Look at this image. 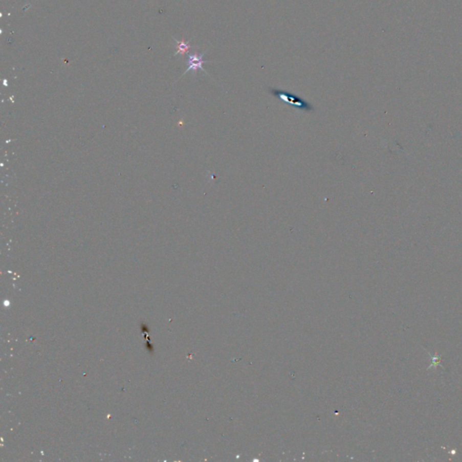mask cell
<instances>
[{
    "mask_svg": "<svg viewBox=\"0 0 462 462\" xmlns=\"http://www.w3.org/2000/svg\"><path fill=\"white\" fill-rule=\"evenodd\" d=\"M268 92L274 96L276 99L282 100L283 102L290 104L291 106L297 107L301 111H313V107L309 102H307L306 100L302 99L301 97L295 95L294 93L283 91V90H278V89L269 88Z\"/></svg>",
    "mask_w": 462,
    "mask_h": 462,
    "instance_id": "cell-1",
    "label": "cell"
},
{
    "mask_svg": "<svg viewBox=\"0 0 462 462\" xmlns=\"http://www.w3.org/2000/svg\"><path fill=\"white\" fill-rule=\"evenodd\" d=\"M174 40L177 42V51H176L175 55H177V54L184 55V54H187L189 50L192 47L191 45H189V42L177 41L176 39H174Z\"/></svg>",
    "mask_w": 462,
    "mask_h": 462,
    "instance_id": "cell-3",
    "label": "cell"
},
{
    "mask_svg": "<svg viewBox=\"0 0 462 462\" xmlns=\"http://www.w3.org/2000/svg\"><path fill=\"white\" fill-rule=\"evenodd\" d=\"M204 55H205V53H203V54H189L187 60L188 68L184 74H186L189 72H193V73H196L199 70H202L203 73L208 74V73L203 68V64L207 63V62H210L211 61L203 60Z\"/></svg>",
    "mask_w": 462,
    "mask_h": 462,
    "instance_id": "cell-2",
    "label": "cell"
}]
</instances>
